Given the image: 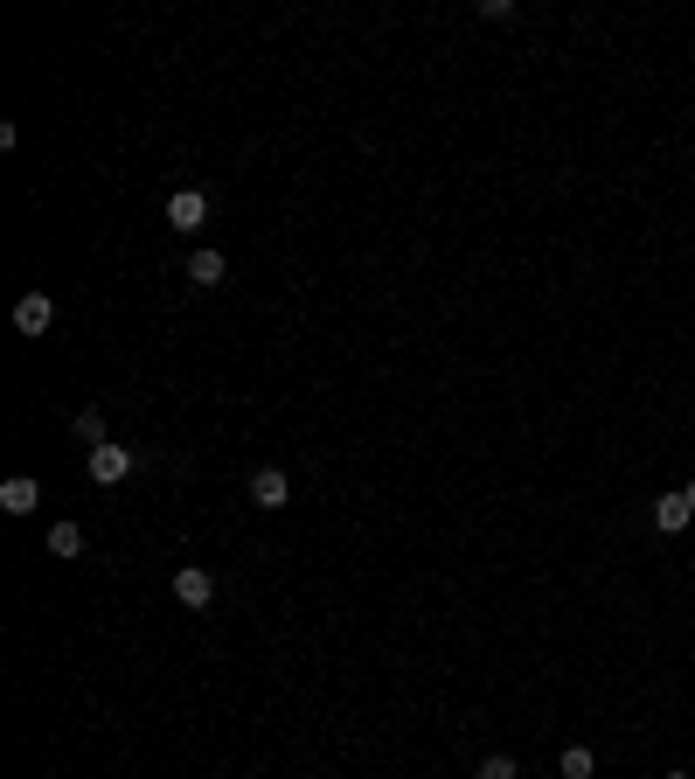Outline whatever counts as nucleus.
Listing matches in <instances>:
<instances>
[{
	"label": "nucleus",
	"mask_w": 695,
	"mask_h": 779,
	"mask_svg": "<svg viewBox=\"0 0 695 779\" xmlns=\"http://www.w3.org/2000/svg\"><path fill=\"white\" fill-rule=\"evenodd\" d=\"M56 327V300L49 293H21L14 300V334H49Z\"/></svg>",
	"instance_id": "obj_1"
},
{
	"label": "nucleus",
	"mask_w": 695,
	"mask_h": 779,
	"mask_svg": "<svg viewBox=\"0 0 695 779\" xmlns=\"http://www.w3.org/2000/svg\"><path fill=\"white\" fill-rule=\"evenodd\" d=\"M84 467H91L98 487H119V480L133 473V453H126V446H91V460H84Z\"/></svg>",
	"instance_id": "obj_2"
},
{
	"label": "nucleus",
	"mask_w": 695,
	"mask_h": 779,
	"mask_svg": "<svg viewBox=\"0 0 695 779\" xmlns=\"http://www.w3.org/2000/svg\"><path fill=\"white\" fill-rule=\"evenodd\" d=\"M167 223H174V230H202V223H209V195H202V188H181V195L167 202Z\"/></svg>",
	"instance_id": "obj_3"
},
{
	"label": "nucleus",
	"mask_w": 695,
	"mask_h": 779,
	"mask_svg": "<svg viewBox=\"0 0 695 779\" xmlns=\"http://www.w3.org/2000/svg\"><path fill=\"white\" fill-rule=\"evenodd\" d=\"M251 501H258V508H285V501H292L285 467H258V473H251Z\"/></svg>",
	"instance_id": "obj_4"
},
{
	"label": "nucleus",
	"mask_w": 695,
	"mask_h": 779,
	"mask_svg": "<svg viewBox=\"0 0 695 779\" xmlns=\"http://www.w3.org/2000/svg\"><path fill=\"white\" fill-rule=\"evenodd\" d=\"M174 599H181V606H209V599H216V578H209L202 564H188V571H174Z\"/></svg>",
	"instance_id": "obj_5"
},
{
	"label": "nucleus",
	"mask_w": 695,
	"mask_h": 779,
	"mask_svg": "<svg viewBox=\"0 0 695 779\" xmlns=\"http://www.w3.org/2000/svg\"><path fill=\"white\" fill-rule=\"evenodd\" d=\"M35 501H42V487H35L28 473H14V480H0V508H7V515H35Z\"/></svg>",
	"instance_id": "obj_6"
},
{
	"label": "nucleus",
	"mask_w": 695,
	"mask_h": 779,
	"mask_svg": "<svg viewBox=\"0 0 695 779\" xmlns=\"http://www.w3.org/2000/svg\"><path fill=\"white\" fill-rule=\"evenodd\" d=\"M689 494H661V501H654V529H661V536H682V529H689Z\"/></svg>",
	"instance_id": "obj_7"
},
{
	"label": "nucleus",
	"mask_w": 695,
	"mask_h": 779,
	"mask_svg": "<svg viewBox=\"0 0 695 779\" xmlns=\"http://www.w3.org/2000/svg\"><path fill=\"white\" fill-rule=\"evenodd\" d=\"M223 272H230L223 251H195V258H188V279H195V286H223Z\"/></svg>",
	"instance_id": "obj_8"
},
{
	"label": "nucleus",
	"mask_w": 695,
	"mask_h": 779,
	"mask_svg": "<svg viewBox=\"0 0 695 779\" xmlns=\"http://www.w3.org/2000/svg\"><path fill=\"white\" fill-rule=\"evenodd\" d=\"M49 557H84V529H77V522H56V529H49Z\"/></svg>",
	"instance_id": "obj_9"
},
{
	"label": "nucleus",
	"mask_w": 695,
	"mask_h": 779,
	"mask_svg": "<svg viewBox=\"0 0 695 779\" xmlns=\"http://www.w3.org/2000/svg\"><path fill=\"white\" fill-rule=\"evenodd\" d=\"M591 773H598V752L570 745V752H563V779H591Z\"/></svg>",
	"instance_id": "obj_10"
},
{
	"label": "nucleus",
	"mask_w": 695,
	"mask_h": 779,
	"mask_svg": "<svg viewBox=\"0 0 695 779\" xmlns=\"http://www.w3.org/2000/svg\"><path fill=\"white\" fill-rule=\"evenodd\" d=\"M77 432H84L91 446H105V411H77Z\"/></svg>",
	"instance_id": "obj_11"
},
{
	"label": "nucleus",
	"mask_w": 695,
	"mask_h": 779,
	"mask_svg": "<svg viewBox=\"0 0 695 779\" xmlns=\"http://www.w3.org/2000/svg\"><path fill=\"white\" fill-rule=\"evenodd\" d=\"M480 779H515V759H508V752H494V759H480Z\"/></svg>",
	"instance_id": "obj_12"
},
{
	"label": "nucleus",
	"mask_w": 695,
	"mask_h": 779,
	"mask_svg": "<svg viewBox=\"0 0 695 779\" xmlns=\"http://www.w3.org/2000/svg\"><path fill=\"white\" fill-rule=\"evenodd\" d=\"M682 494H689V508H695V480H689V487H682Z\"/></svg>",
	"instance_id": "obj_13"
},
{
	"label": "nucleus",
	"mask_w": 695,
	"mask_h": 779,
	"mask_svg": "<svg viewBox=\"0 0 695 779\" xmlns=\"http://www.w3.org/2000/svg\"><path fill=\"white\" fill-rule=\"evenodd\" d=\"M668 779H689V773H668Z\"/></svg>",
	"instance_id": "obj_14"
}]
</instances>
